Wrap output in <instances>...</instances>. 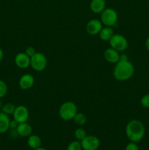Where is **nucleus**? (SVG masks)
Wrapping results in <instances>:
<instances>
[{
    "label": "nucleus",
    "instance_id": "nucleus-1",
    "mask_svg": "<svg viewBox=\"0 0 149 150\" xmlns=\"http://www.w3.org/2000/svg\"><path fill=\"white\" fill-rule=\"evenodd\" d=\"M145 133L144 125L137 120L129 122L126 127V135L131 142L137 143L143 139Z\"/></svg>",
    "mask_w": 149,
    "mask_h": 150
},
{
    "label": "nucleus",
    "instance_id": "nucleus-2",
    "mask_svg": "<svg viewBox=\"0 0 149 150\" xmlns=\"http://www.w3.org/2000/svg\"><path fill=\"white\" fill-rule=\"evenodd\" d=\"M134 72V67L131 62L118 61L114 67L113 76L119 81H125L132 77Z\"/></svg>",
    "mask_w": 149,
    "mask_h": 150
},
{
    "label": "nucleus",
    "instance_id": "nucleus-3",
    "mask_svg": "<svg viewBox=\"0 0 149 150\" xmlns=\"http://www.w3.org/2000/svg\"><path fill=\"white\" fill-rule=\"evenodd\" d=\"M77 113V105L72 101H67L61 104L58 111L60 117L64 121H70L73 120Z\"/></svg>",
    "mask_w": 149,
    "mask_h": 150
},
{
    "label": "nucleus",
    "instance_id": "nucleus-4",
    "mask_svg": "<svg viewBox=\"0 0 149 150\" xmlns=\"http://www.w3.org/2000/svg\"><path fill=\"white\" fill-rule=\"evenodd\" d=\"M100 21L105 26L112 27L118 21V13L112 8H105L101 13Z\"/></svg>",
    "mask_w": 149,
    "mask_h": 150
},
{
    "label": "nucleus",
    "instance_id": "nucleus-5",
    "mask_svg": "<svg viewBox=\"0 0 149 150\" xmlns=\"http://www.w3.org/2000/svg\"><path fill=\"white\" fill-rule=\"evenodd\" d=\"M47 58L42 53L36 52L30 57V66L34 70L37 72L43 71L47 67Z\"/></svg>",
    "mask_w": 149,
    "mask_h": 150
},
{
    "label": "nucleus",
    "instance_id": "nucleus-6",
    "mask_svg": "<svg viewBox=\"0 0 149 150\" xmlns=\"http://www.w3.org/2000/svg\"><path fill=\"white\" fill-rule=\"evenodd\" d=\"M111 48H114L118 52L124 51L128 47V41L126 38L120 34H114L113 36L109 40Z\"/></svg>",
    "mask_w": 149,
    "mask_h": 150
},
{
    "label": "nucleus",
    "instance_id": "nucleus-7",
    "mask_svg": "<svg viewBox=\"0 0 149 150\" xmlns=\"http://www.w3.org/2000/svg\"><path fill=\"white\" fill-rule=\"evenodd\" d=\"M80 143L83 150H96L100 146L99 139L95 136H86Z\"/></svg>",
    "mask_w": 149,
    "mask_h": 150
},
{
    "label": "nucleus",
    "instance_id": "nucleus-8",
    "mask_svg": "<svg viewBox=\"0 0 149 150\" xmlns=\"http://www.w3.org/2000/svg\"><path fill=\"white\" fill-rule=\"evenodd\" d=\"M13 115V120L18 123L26 122L29 117V111L25 105H18L15 108Z\"/></svg>",
    "mask_w": 149,
    "mask_h": 150
},
{
    "label": "nucleus",
    "instance_id": "nucleus-9",
    "mask_svg": "<svg viewBox=\"0 0 149 150\" xmlns=\"http://www.w3.org/2000/svg\"><path fill=\"white\" fill-rule=\"evenodd\" d=\"M103 27L102 21L98 19H91L86 24V32L90 35H97Z\"/></svg>",
    "mask_w": 149,
    "mask_h": 150
},
{
    "label": "nucleus",
    "instance_id": "nucleus-10",
    "mask_svg": "<svg viewBox=\"0 0 149 150\" xmlns=\"http://www.w3.org/2000/svg\"><path fill=\"white\" fill-rule=\"evenodd\" d=\"M15 64L20 69H26L30 66V57L26 53H18L15 57Z\"/></svg>",
    "mask_w": 149,
    "mask_h": 150
},
{
    "label": "nucleus",
    "instance_id": "nucleus-11",
    "mask_svg": "<svg viewBox=\"0 0 149 150\" xmlns=\"http://www.w3.org/2000/svg\"><path fill=\"white\" fill-rule=\"evenodd\" d=\"M34 84V78L32 75L26 73L23 75L19 79V86L23 90L31 89Z\"/></svg>",
    "mask_w": 149,
    "mask_h": 150
},
{
    "label": "nucleus",
    "instance_id": "nucleus-12",
    "mask_svg": "<svg viewBox=\"0 0 149 150\" xmlns=\"http://www.w3.org/2000/svg\"><path fill=\"white\" fill-rule=\"evenodd\" d=\"M104 57H105V60L108 62L116 64L119 61L120 54L118 51L110 47V48L105 50V51L104 52Z\"/></svg>",
    "mask_w": 149,
    "mask_h": 150
},
{
    "label": "nucleus",
    "instance_id": "nucleus-13",
    "mask_svg": "<svg viewBox=\"0 0 149 150\" xmlns=\"http://www.w3.org/2000/svg\"><path fill=\"white\" fill-rule=\"evenodd\" d=\"M18 133L20 136L22 137H28V136H31L32 133V126L27 122H23L19 123L18 125L17 128H16Z\"/></svg>",
    "mask_w": 149,
    "mask_h": 150
},
{
    "label": "nucleus",
    "instance_id": "nucleus-14",
    "mask_svg": "<svg viewBox=\"0 0 149 150\" xmlns=\"http://www.w3.org/2000/svg\"><path fill=\"white\" fill-rule=\"evenodd\" d=\"M106 7L105 0H91L90 3V9L93 13H102Z\"/></svg>",
    "mask_w": 149,
    "mask_h": 150
},
{
    "label": "nucleus",
    "instance_id": "nucleus-15",
    "mask_svg": "<svg viewBox=\"0 0 149 150\" xmlns=\"http://www.w3.org/2000/svg\"><path fill=\"white\" fill-rule=\"evenodd\" d=\"M10 120L8 115L0 112V133H4L10 129Z\"/></svg>",
    "mask_w": 149,
    "mask_h": 150
},
{
    "label": "nucleus",
    "instance_id": "nucleus-16",
    "mask_svg": "<svg viewBox=\"0 0 149 150\" xmlns=\"http://www.w3.org/2000/svg\"><path fill=\"white\" fill-rule=\"evenodd\" d=\"M114 30L110 26L102 27L100 32L99 33V38L103 41H109L114 35Z\"/></svg>",
    "mask_w": 149,
    "mask_h": 150
},
{
    "label": "nucleus",
    "instance_id": "nucleus-17",
    "mask_svg": "<svg viewBox=\"0 0 149 150\" xmlns=\"http://www.w3.org/2000/svg\"><path fill=\"white\" fill-rule=\"evenodd\" d=\"M27 143L29 147H31L33 149H35L37 148L40 147L42 142H41L40 138L38 136H37V135H31V136H29Z\"/></svg>",
    "mask_w": 149,
    "mask_h": 150
},
{
    "label": "nucleus",
    "instance_id": "nucleus-18",
    "mask_svg": "<svg viewBox=\"0 0 149 150\" xmlns=\"http://www.w3.org/2000/svg\"><path fill=\"white\" fill-rule=\"evenodd\" d=\"M73 121L76 125L81 126L86 124V122H87V117L83 113L77 112L76 115L74 116V118H73Z\"/></svg>",
    "mask_w": 149,
    "mask_h": 150
},
{
    "label": "nucleus",
    "instance_id": "nucleus-19",
    "mask_svg": "<svg viewBox=\"0 0 149 150\" xmlns=\"http://www.w3.org/2000/svg\"><path fill=\"white\" fill-rule=\"evenodd\" d=\"M16 106L13 103H6L3 106H1V111L7 115H10V114H13L15 110Z\"/></svg>",
    "mask_w": 149,
    "mask_h": 150
},
{
    "label": "nucleus",
    "instance_id": "nucleus-20",
    "mask_svg": "<svg viewBox=\"0 0 149 150\" xmlns=\"http://www.w3.org/2000/svg\"><path fill=\"white\" fill-rule=\"evenodd\" d=\"M86 136H87V134H86V130L83 128H77L74 131V136L79 142H81L83 139H84L86 137Z\"/></svg>",
    "mask_w": 149,
    "mask_h": 150
},
{
    "label": "nucleus",
    "instance_id": "nucleus-21",
    "mask_svg": "<svg viewBox=\"0 0 149 150\" xmlns=\"http://www.w3.org/2000/svg\"><path fill=\"white\" fill-rule=\"evenodd\" d=\"M81 143L79 141H74L72 142L67 146V150H82Z\"/></svg>",
    "mask_w": 149,
    "mask_h": 150
},
{
    "label": "nucleus",
    "instance_id": "nucleus-22",
    "mask_svg": "<svg viewBox=\"0 0 149 150\" xmlns=\"http://www.w3.org/2000/svg\"><path fill=\"white\" fill-rule=\"evenodd\" d=\"M7 91H8V88H7V85L4 81L0 80V98H2L7 95Z\"/></svg>",
    "mask_w": 149,
    "mask_h": 150
},
{
    "label": "nucleus",
    "instance_id": "nucleus-23",
    "mask_svg": "<svg viewBox=\"0 0 149 150\" xmlns=\"http://www.w3.org/2000/svg\"><path fill=\"white\" fill-rule=\"evenodd\" d=\"M140 103H141V105L144 108H149V94L144 95L141 98Z\"/></svg>",
    "mask_w": 149,
    "mask_h": 150
},
{
    "label": "nucleus",
    "instance_id": "nucleus-24",
    "mask_svg": "<svg viewBox=\"0 0 149 150\" xmlns=\"http://www.w3.org/2000/svg\"><path fill=\"white\" fill-rule=\"evenodd\" d=\"M125 150H139L138 146L134 142H130L126 146Z\"/></svg>",
    "mask_w": 149,
    "mask_h": 150
},
{
    "label": "nucleus",
    "instance_id": "nucleus-25",
    "mask_svg": "<svg viewBox=\"0 0 149 150\" xmlns=\"http://www.w3.org/2000/svg\"><path fill=\"white\" fill-rule=\"evenodd\" d=\"M25 53L29 56V57H32V56L36 54V51H35L34 48L32 46H29L26 48V51H25Z\"/></svg>",
    "mask_w": 149,
    "mask_h": 150
},
{
    "label": "nucleus",
    "instance_id": "nucleus-26",
    "mask_svg": "<svg viewBox=\"0 0 149 150\" xmlns=\"http://www.w3.org/2000/svg\"><path fill=\"white\" fill-rule=\"evenodd\" d=\"M18 124L19 123L18 122H16L15 120H12L10 122V129H11V130H15V129L17 128Z\"/></svg>",
    "mask_w": 149,
    "mask_h": 150
},
{
    "label": "nucleus",
    "instance_id": "nucleus-27",
    "mask_svg": "<svg viewBox=\"0 0 149 150\" xmlns=\"http://www.w3.org/2000/svg\"><path fill=\"white\" fill-rule=\"evenodd\" d=\"M126 60H129L127 54H124V53H122L121 54H120L119 61H126Z\"/></svg>",
    "mask_w": 149,
    "mask_h": 150
},
{
    "label": "nucleus",
    "instance_id": "nucleus-28",
    "mask_svg": "<svg viewBox=\"0 0 149 150\" xmlns=\"http://www.w3.org/2000/svg\"><path fill=\"white\" fill-rule=\"evenodd\" d=\"M3 57H4V52H3L2 49H1V48H0V62L2 60Z\"/></svg>",
    "mask_w": 149,
    "mask_h": 150
},
{
    "label": "nucleus",
    "instance_id": "nucleus-29",
    "mask_svg": "<svg viewBox=\"0 0 149 150\" xmlns=\"http://www.w3.org/2000/svg\"><path fill=\"white\" fill-rule=\"evenodd\" d=\"M145 46L146 48L148 49V51H149V38L146 40V42H145Z\"/></svg>",
    "mask_w": 149,
    "mask_h": 150
},
{
    "label": "nucleus",
    "instance_id": "nucleus-30",
    "mask_svg": "<svg viewBox=\"0 0 149 150\" xmlns=\"http://www.w3.org/2000/svg\"><path fill=\"white\" fill-rule=\"evenodd\" d=\"M34 150H47V149H45V148H42V147H39V148H37V149H34Z\"/></svg>",
    "mask_w": 149,
    "mask_h": 150
},
{
    "label": "nucleus",
    "instance_id": "nucleus-31",
    "mask_svg": "<svg viewBox=\"0 0 149 150\" xmlns=\"http://www.w3.org/2000/svg\"><path fill=\"white\" fill-rule=\"evenodd\" d=\"M1 100H0V109H1Z\"/></svg>",
    "mask_w": 149,
    "mask_h": 150
}]
</instances>
